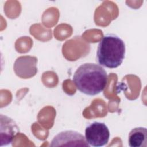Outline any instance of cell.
<instances>
[{
  "instance_id": "obj_5",
  "label": "cell",
  "mask_w": 147,
  "mask_h": 147,
  "mask_svg": "<svg viewBox=\"0 0 147 147\" xmlns=\"http://www.w3.org/2000/svg\"><path fill=\"white\" fill-rule=\"evenodd\" d=\"M37 59L35 56H22L15 61L13 68L16 75L22 79H28L37 72Z\"/></svg>"
},
{
  "instance_id": "obj_1",
  "label": "cell",
  "mask_w": 147,
  "mask_h": 147,
  "mask_svg": "<svg viewBox=\"0 0 147 147\" xmlns=\"http://www.w3.org/2000/svg\"><path fill=\"white\" fill-rule=\"evenodd\" d=\"M108 81L106 70L99 64L87 63L80 65L73 76L76 88L87 95H96L106 88Z\"/></svg>"
},
{
  "instance_id": "obj_3",
  "label": "cell",
  "mask_w": 147,
  "mask_h": 147,
  "mask_svg": "<svg viewBox=\"0 0 147 147\" xmlns=\"http://www.w3.org/2000/svg\"><path fill=\"white\" fill-rule=\"evenodd\" d=\"M110 131L103 122H94L88 124L85 129V138L90 146L101 147L109 140Z\"/></svg>"
},
{
  "instance_id": "obj_7",
  "label": "cell",
  "mask_w": 147,
  "mask_h": 147,
  "mask_svg": "<svg viewBox=\"0 0 147 147\" xmlns=\"http://www.w3.org/2000/svg\"><path fill=\"white\" fill-rule=\"evenodd\" d=\"M128 143L130 147H146V128L144 127H138L133 129L129 134Z\"/></svg>"
},
{
  "instance_id": "obj_2",
  "label": "cell",
  "mask_w": 147,
  "mask_h": 147,
  "mask_svg": "<svg viewBox=\"0 0 147 147\" xmlns=\"http://www.w3.org/2000/svg\"><path fill=\"white\" fill-rule=\"evenodd\" d=\"M124 41L114 34H107L100 41L96 51L99 64L109 68H115L122 63L125 56Z\"/></svg>"
},
{
  "instance_id": "obj_4",
  "label": "cell",
  "mask_w": 147,
  "mask_h": 147,
  "mask_svg": "<svg viewBox=\"0 0 147 147\" xmlns=\"http://www.w3.org/2000/svg\"><path fill=\"white\" fill-rule=\"evenodd\" d=\"M51 146H90L85 137L73 130L61 131L52 139Z\"/></svg>"
},
{
  "instance_id": "obj_6",
  "label": "cell",
  "mask_w": 147,
  "mask_h": 147,
  "mask_svg": "<svg viewBox=\"0 0 147 147\" xmlns=\"http://www.w3.org/2000/svg\"><path fill=\"white\" fill-rule=\"evenodd\" d=\"M0 119V142L1 146H3L11 144L20 132V130L16 122L12 118L1 114Z\"/></svg>"
}]
</instances>
